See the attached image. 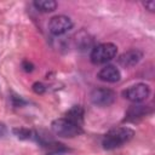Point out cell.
I'll return each instance as SVG.
<instances>
[{"instance_id":"obj_6","label":"cell","mask_w":155,"mask_h":155,"mask_svg":"<svg viewBox=\"0 0 155 155\" xmlns=\"http://www.w3.org/2000/svg\"><path fill=\"white\" fill-rule=\"evenodd\" d=\"M73 28V22L69 17L64 16V15H58L54 16L50 19L48 22V30L51 34L59 36L65 34L67 31H69Z\"/></svg>"},{"instance_id":"obj_3","label":"cell","mask_w":155,"mask_h":155,"mask_svg":"<svg viewBox=\"0 0 155 155\" xmlns=\"http://www.w3.org/2000/svg\"><path fill=\"white\" fill-rule=\"evenodd\" d=\"M117 53V46L113 42H103L94 46L91 51L90 59L93 64H104L115 58Z\"/></svg>"},{"instance_id":"obj_4","label":"cell","mask_w":155,"mask_h":155,"mask_svg":"<svg viewBox=\"0 0 155 155\" xmlns=\"http://www.w3.org/2000/svg\"><path fill=\"white\" fill-rule=\"evenodd\" d=\"M91 102L97 107H109L111 105L116 99L115 91L107 88V87H98L92 90L90 94Z\"/></svg>"},{"instance_id":"obj_10","label":"cell","mask_w":155,"mask_h":155,"mask_svg":"<svg viewBox=\"0 0 155 155\" xmlns=\"http://www.w3.org/2000/svg\"><path fill=\"white\" fill-rule=\"evenodd\" d=\"M65 117L69 119L70 121L78 124L79 126H82V124H84V108L81 105H74V107H71L65 113Z\"/></svg>"},{"instance_id":"obj_7","label":"cell","mask_w":155,"mask_h":155,"mask_svg":"<svg viewBox=\"0 0 155 155\" xmlns=\"http://www.w3.org/2000/svg\"><path fill=\"white\" fill-rule=\"evenodd\" d=\"M143 58V52L138 48H132L119 56L117 63L124 68H131L137 65Z\"/></svg>"},{"instance_id":"obj_9","label":"cell","mask_w":155,"mask_h":155,"mask_svg":"<svg viewBox=\"0 0 155 155\" xmlns=\"http://www.w3.org/2000/svg\"><path fill=\"white\" fill-rule=\"evenodd\" d=\"M97 78L104 82H110V84H114V82H117L120 79H121V74H120V70L113 65V64H107L104 65L98 73H97Z\"/></svg>"},{"instance_id":"obj_16","label":"cell","mask_w":155,"mask_h":155,"mask_svg":"<svg viewBox=\"0 0 155 155\" xmlns=\"http://www.w3.org/2000/svg\"><path fill=\"white\" fill-rule=\"evenodd\" d=\"M33 68H34V67H33V64H31V63H29L28 61H24V62H23V69H24L25 71H31V70H33Z\"/></svg>"},{"instance_id":"obj_14","label":"cell","mask_w":155,"mask_h":155,"mask_svg":"<svg viewBox=\"0 0 155 155\" xmlns=\"http://www.w3.org/2000/svg\"><path fill=\"white\" fill-rule=\"evenodd\" d=\"M25 102L21 98V97H18V96H13L12 97V104L15 105V107H21L22 104H24Z\"/></svg>"},{"instance_id":"obj_15","label":"cell","mask_w":155,"mask_h":155,"mask_svg":"<svg viewBox=\"0 0 155 155\" xmlns=\"http://www.w3.org/2000/svg\"><path fill=\"white\" fill-rule=\"evenodd\" d=\"M143 5H144V7L147 8V10H149L150 12H154V10H155V1H145V2H143Z\"/></svg>"},{"instance_id":"obj_8","label":"cell","mask_w":155,"mask_h":155,"mask_svg":"<svg viewBox=\"0 0 155 155\" xmlns=\"http://www.w3.org/2000/svg\"><path fill=\"white\" fill-rule=\"evenodd\" d=\"M151 113V108L149 105H142V104H133L131 105L126 114H125V119L124 121L126 122H134L144 116H147L148 114Z\"/></svg>"},{"instance_id":"obj_12","label":"cell","mask_w":155,"mask_h":155,"mask_svg":"<svg viewBox=\"0 0 155 155\" xmlns=\"http://www.w3.org/2000/svg\"><path fill=\"white\" fill-rule=\"evenodd\" d=\"M13 133L16 134V137H18L19 139H30L35 137V132L28 130V128H13Z\"/></svg>"},{"instance_id":"obj_1","label":"cell","mask_w":155,"mask_h":155,"mask_svg":"<svg viewBox=\"0 0 155 155\" xmlns=\"http://www.w3.org/2000/svg\"><path fill=\"white\" fill-rule=\"evenodd\" d=\"M133 136H134V131L131 130L130 127H126V126L115 127L108 131L107 134L103 137L102 145L105 150H113L130 142L133 138Z\"/></svg>"},{"instance_id":"obj_17","label":"cell","mask_w":155,"mask_h":155,"mask_svg":"<svg viewBox=\"0 0 155 155\" xmlns=\"http://www.w3.org/2000/svg\"><path fill=\"white\" fill-rule=\"evenodd\" d=\"M47 155H67V153L64 150H53L52 153H50Z\"/></svg>"},{"instance_id":"obj_11","label":"cell","mask_w":155,"mask_h":155,"mask_svg":"<svg viewBox=\"0 0 155 155\" xmlns=\"http://www.w3.org/2000/svg\"><path fill=\"white\" fill-rule=\"evenodd\" d=\"M34 6L38 11L47 13V12H53L57 8L58 4L54 0H35Z\"/></svg>"},{"instance_id":"obj_5","label":"cell","mask_w":155,"mask_h":155,"mask_svg":"<svg viewBox=\"0 0 155 155\" xmlns=\"http://www.w3.org/2000/svg\"><path fill=\"white\" fill-rule=\"evenodd\" d=\"M150 94V87L147 84H136L133 86H130L128 88H126L122 92V96L134 103V104H139L140 102L145 101Z\"/></svg>"},{"instance_id":"obj_13","label":"cell","mask_w":155,"mask_h":155,"mask_svg":"<svg viewBox=\"0 0 155 155\" xmlns=\"http://www.w3.org/2000/svg\"><path fill=\"white\" fill-rule=\"evenodd\" d=\"M33 91L35 93H38V94H41V93H44L46 91V87L41 82H34L33 84Z\"/></svg>"},{"instance_id":"obj_2","label":"cell","mask_w":155,"mask_h":155,"mask_svg":"<svg viewBox=\"0 0 155 155\" xmlns=\"http://www.w3.org/2000/svg\"><path fill=\"white\" fill-rule=\"evenodd\" d=\"M51 128L54 134L63 138H73L82 133V126L70 121L67 117H59L52 121Z\"/></svg>"}]
</instances>
